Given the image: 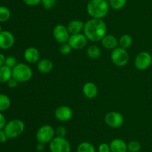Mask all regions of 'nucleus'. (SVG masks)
Returning <instances> with one entry per match:
<instances>
[{
    "mask_svg": "<svg viewBox=\"0 0 152 152\" xmlns=\"http://www.w3.org/2000/svg\"><path fill=\"white\" fill-rule=\"evenodd\" d=\"M101 43L105 49L114 50V49L118 47L119 40H117L115 36L112 35V34H106L102 39Z\"/></svg>",
    "mask_w": 152,
    "mask_h": 152,
    "instance_id": "nucleus-16",
    "label": "nucleus"
},
{
    "mask_svg": "<svg viewBox=\"0 0 152 152\" xmlns=\"http://www.w3.org/2000/svg\"><path fill=\"white\" fill-rule=\"evenodd\" d=\"M98 152H111L110 145L107 143H102L98 147Z\"/></svg>",
    "mask_w": 152,
    "mask_h": 152,
    "instance_id": "nucleus-32",
    "label": "nucleus"
},
{
    "mask_svg": "<svg viewBox=\"0 0 152 152\" xmlns=\"http://www.w3.org/2000/svg\"><path fill=\"white\" fill-rule=\"evenodd\" d=\"M8 139H14L19 137L23 133L25 130V124L20 119H13L7 123H6L4 128Z\"/></svg>",
    "mask_w": 152,
    "mask_h": 152,
    "instance_id": "nucleus-4",
    "label": "nucleus"
},
{
    "mask_svg": "<svg viewBox=\"0 0 152 152\" xmlns=\"http://www.w3.org/2000/svg\"><path fill=\"white\" fill-rule=\"evenodd\" d=\"M12 69L7 66L4 65L0 67V83H7L12 78Z\"/></svg>",
    "mask_w": 152,
    "mask_h": 152,
    "instance_id": "nucleus-20",
    "label": "nucleus"
},
{
    "mask_svg": "<svg viewBox=\"0 0 152 152\" xmlns=\"http://www.w3.org/2000/svg\"><path fill=\"white\" fill-rule=\"evenodd\" d=\"M152 63V56L147 52H141L137 55L134 60V65L137 69L143 71L150 67Z\"/></svg>",
    "mask_w": 152,
    "mask_h": 152,
    "instance_id": "nucleus-9",
    "label": "nucleus"
},
{
    "mask_svg": "<svg viewBox=\"0 0 152 152\" xmlns=\"http://www.w3.org/2000/svg\"><path fill=\"white\" fill-rule=\"evenodd\" d=\"M77 152H96L95 148L88 142H83L79 144Z\"/></svg>",
    "mask_w": 152,
    "mask_h": 152,
    "instance_id": "nucleus-23",
    "label": "nucleus"
},
{
    "mask_svg": "<svg viewBox=\"0 0 152 152\" xmlns=\"http://www.w3.org/2000/svg\"><path fill=\"white\" fill-rule=\"evenodd\" d=\"M24 58L29 63H35L40 60L39 51L35 47L30 46L24 52Z\"/></svg>",
    "mask_w": 152,
    "mask_h": 152,
    "instance_id": "nucleus-14",
    "label": "nucleus"
},
{
    "mask_svg": "<svg viewBox=\"0 0 152 152\" xmlns=\"http://www.w3.org/2000/svg\"><path fill=\"white\" fill-rule=\"evenodd\" d=\"M18 83H19V82H18L16 79L12 77V78H10V80L7 81V86H8L10 88H15L17 86Z\"/></svg>",
    "mask_w": 152,
    "mask_h": 152,
    "instance_id": "nucleus-34",
    "label": "nucleus"
},
{
    "mask_svg": "<svg viewBox=\"0 0 152 152\" xmlns=\"http://www.w3.org/2000/svg\"><path fill=\"white\" fill-rule=\"evenodd\" d=\"M84 25L85 23L83 21L80 20V19H74L68 23L67 28H68L70 34H80L84 29Z\"/></svg>",
    "mask_w": 152,
    "mask_h": 152,
    "instance_id": "nucleus-18",
    "label": "nucleus"
},
{
    "mask_svg": "<svg viewBox=\"0 0 152 152\" xmlns=\"http://www.w3.org/2000/svg\"><path fill=\"white\" fill-rule=\"evenodd\" d=\"M88 40L84 34L80 33V34H71L68 43L73 49L80 50L87 46Z\"/></svg>",
    "mask_w": 152,
    "mask_h": 152,
    "instance_id": "nucleus-11",
    "label": "nucleus"
},
{
    "mask_svg": "<svg viewBox=\"0 0 152 152\" xmlns=\"http://www.w3.org/2000/svg\"><path fill=\"white\" fill-rule=\"evenodd\" d=\"M132 43H133V39L129 34H124V35L121 36L119 40L120 47L126 49V50L132 46Z\"/></svg>",
    "mask_w": 152,
    "mask_h": 152,
    "instance_id": "nucleus-21",
    "label": "nucleus"
},
{
    "mask_svg": "<svg viewBox=\"0 0 152 152\" xmlns=\"http://www.w3.org/2000/svg\"><path fill=\"white\" fill-rule=\"evenodd\" d=\"M109 3L106 0H90L88 2L87 12L93 19H103L109 11Z\"/></svg>",
    "mask_w": 152,
    "mask_h": 152,
    "instance_id": "nucleus-2",
    "label": "nucleus"
},
{
    "mask_svg": "<svg viewBox=\"0 0 152 152\" xmlns=\"http://www.w3.org/2000/svg\"><path fill=\"white\" fill-rule=\"evenodd\" d=\"M49 149L50 152H71V147L65 137H55L49 143Z\"/></svg>",
    "mask_w": 152,
    "mask_h": 152,
    "instance_id": "nucleus-7",
    "label": "nucleus"
},
{
    "mask_svg": "<svg viewBox=\"0 0 152 152\" xmlns=\"http://www.w3.org/2000/svg\"><path fill=\"white\" fill-rule=\"evenodd\" d=\"M11 101L10 98L4 94H0V112L5 111L10 107Z\"/></svg>",
    "mask_w": 152,
    "mask_h": 152,
    "instance_id": "nucleus-24",
    "label": "nucleus"
},
{
    "mask_svg": "<svg viewBox=\"0 0 152 152\" xmlns=\"http://www.w3.org/2000/svg\"><path fill=\"white\" fill-rule=\"evenodd\" d=\"M111 61L117 66H125L129 61V54L127 50L118 46L112 50L111 54Z\"/></svg>",
    "mask_w": 152,
    "mask_h": 152,
    "instance_id": "nucleus-5",
    "label": "nucleus"
},
{
    "mask_svg": "<svg viewBox=\"0 0 152 152\" xmlns=\"http://www.w3.org/2000/svg\"><path fill=\"white\" fill-rule=\"evenodd\" d=\"M83 92L86 98L93 99L98 94V88L93 82H87L83 86Z\"/></svg>",
    "mask_w": 152,
    "mask_h": 152,
    "instance_id": "nucleus-15",
    "label": "nucleus"
},
{
    "mask_svg": "<svg viewBox=\"0 0 152 152\" xmlns=\"http://www.w3.org/2000/svg\"><path fill=\"white\" fill-rule=\"evenodd\" d=\"M24 2L28 6H36V5H38L39 4H40L42 1V0H23Z\"/></svg>",
    "mask_w": 152,
    "mask_h": 152,
    "instance_id": "nucleus-33",
    "label": "nucleus"
},
{
    "mask_svg": "<svg viewBox=\"0 0 152 152\" xmlns=\"http://www.w3.org/2000/svg\"><path fill=\"white\" fill-rule=\"evenodd\" d=\"M111 152H127V144L121 139H114L109 144Z\"/></svg>",
    "mask_w": 152,
    "mask_h": 152,
    "instance_id": "nucleus-17",
    "label": "nucleus"
},
{
    "mask_svg": "<svg viewBox=\"0 0 152 152\" xmlns=\"http://www.w3.org/2000/svg\"><path fill=\"white\" fill-rule=\"evenodd\" d=\"M45 144H43V143H41V142L37 143V146H36V149H37V151L42 152L43 151L45 150Z\"/></svg>",
    "mask_w": 152,
    "mask_h": 152,
    "instance_id": "nucleus-37",
    "label": "nucleus"
},
{
    "mask_svg": "<svg viewBox=\"0 0 152 152\" xmlns=\"http://www.w3.org/2000/svg\"><path fill=\"white\" fill-rule=\"evenodd\" d=\"M53 68V61L48 58H43L39 61L37 63V69L42 73H48L51 72Z\"/></svg>",
    "mask_w": 152,
    "mask_h": 152,
    "instance_id": "nucleus-19",
    "label": "nucleus"
},
{
    "mask_svg": "<svg viewBox=\"0 0 152 152\" xmlns=\"http://www.w3.org/2000/svg\"><path fill=\"white\" fill-rule=\"evenodd\" d=\"M4 65L7 66V67L13 69L16 65H17V61H16V58L13 56H8L6 58L5 60V63Z\"/></svg>",
    "mask_w": 152,
    "mask_h": 152,
    "instance_id": "nucleus-29",
    "label": "nucleus"
},
{
    "mask_svg": "<svg viewBox=\"0 0 152 152\" xmlns=\"http://www.w3.org/2000/svg\"><path fill=\"white\" fill-rule=\"evenodd\" d=\"M128 151L139 152L141 149V144L137 140H132L127 144Z\"/></svg>",
    "mask_w": 152,
    "mask_h": 152,
    "instance_id": "nucleus-27",
    "label": "nucleus"
},
{
    "mask_svg": "<svg viewBox=\"0 0 152 152\" xmlns=\"http://www.w3.org/2000/svg\"><path fill=\"white\" fill-rule=\"evenodd\" d=\"M67 134L66 128L63 126H59L55 130V135L56 137H65Z\"/></svg>",
    "mask_w": 152,
    "mask_h": 152,
    "instance_id": "nucleus-31",
    "label": "nucleus"
},
{
    "mask_svg": "<svg viewBox=\"0 0 152 152\" xmlns=\"http://www.w3.org/2000/svg\"><path fill=\"white\" fill-rule=\"evenodd\" d=\"M72 49H73L70 46L69 43H63V44H61V46L59 47V52L62 55H68L69 54H71Z\"/></svg>",
    "mask_w": 152,
    "mask_h": 152,
    "instance_id": "nucleus-28",
    "label": "nucleus"
},
{
    "mask_svg": "<svg viewBox=\"0 0 152 152\" xmlns=\"http://www.w3.org/2000/svg\"><path fill=\"white\" fill-rule=\"evenodd\" d=\"M83 34L91 42H99L106 35L107 26L102 19H93L85 22Z\"/></svg>",
    "mask_w": 152,
    "mask_h": 152,
    "instance_id": "nucleus-1",
    "label": "nucleus"
},
{
    "mask_svg": "<svg viewBox=\"0 0 152 152\" xmlns=\"http://www.w3.org/2000/svg\"><path fill=\"white\" fill-rule=\"evenodd\" d=\"M109 5L114 10H120L126 6L127 0H109Z\"/></svg>",
    "mask_w": 152,
    "mask_h": 152,
    "instance_id": "nucleus-26",
    "label": "nucleus"
},
{
    "mask_svg": "<svg viewBox=\"0 0 152 152\" xmlns=\"http://www.w3.org/2000/svg\"><path fill=\"white\" fill-rule=\"evenodd\" d=\"M15 38L13 34L8 31L0 32V49H9L13 46Z\"/></svg>",
    "mask_w": 152,
    "mask_h": 152,
    "instance_id": "nucleus-13",
    "label": "nucleus"
},
{
    "mask_svg": "<svg viewBox=\"0 0 152 152\" xmlns=\"http://www.w3.org/2000/svg\"><path fill=\"white\" fill-rule=\"evenodd\" d=\"M6 123H7V122H6L5 117H4V115L0 112V130L4 129Z\"/></svg>",
    "mask_w": 152,
    "mask_h": 152,
    "instance_id": "nucleus-35",
    "label": "nucleus"
},
{
    "mask_svg": "<svg viewBox=\"0 0 152 152\" xmlns=\"http://www.w3.org/2000/svg\"><path fill=\"white\" fill-rule=\"evenodd\" d=\"M33 76L32 69L28 64L20 63L12 69V77L19 83L27 82L31 79Z\"/></svg>",
    "mask_w": 152,
    "mask_h": 152,
    "instance_id": "nucleus-3",
    "label": "nucleus"
},
{
    "mask_svg": "<svg viewBox=\"0 0 152 152\" xmlns=\"http://www.w3.org/2000/svg\"><path fill=\"white\" fill-rule=\"evenodd\" d=\"M53 36L58 43L63 44V43H68L71 34L67 27L62 24H58L53 28Z\"/></svg>",
    "mask_w": 152,
    "mask_h": 152,
    "instance_id": "nucleus-10",
    "label": "nucleus"
},
{
    "mask_svg": "<svg viewBox=\"0 0 152 152\" xmlns=\"http://www.w3.org/2000/svg\"><path fill=\"white\" fill-rule=\"evenodd\" d=\"M101 50L97 46L91 45L87 49V55L91 59H98L101 56Z\"/></svg>",
    "mask_w": 152,
    "mask_h": 152,
    "instance_id": "nucleus-22",
    "label": "nucleus"
},
{
    "mask_svg": "<svg viewBox=\"0 0 152 152\" xmlns=\"http://www.w3.org/2000/svg\"><path fill=\"white\" fill-rule=\"evenodd\" d=\"M105 122L108 126L112 128H120L124 123V117L119 112L111 111L105 116Z\"/></svg>",
    "mask_w": 152,
    "mask_h": 152,
    "instance_id": "nucleus-8",
    "label": "nucleus"
},
{
    "mask_svg": "<svg viewBox=\"0 0 152 152\" xmlns=\"http://www.w3.org/2000/svg\"><path fill=\"white\" fill-rule=\"evenodd\" d=\"M7 137L6 135L5 132L4 131V130H0V143H4L7 141Z\"/></svg>",
    "mask_w": 152,
    "mask_h": 152,
    "instance_id": "nucleus-36",
    "label": "nucleus"
},
{
    "mask_svg": "<svg viewBox=\"0 0 152 152\" xmlns=\"http://www.w3.org/2000/svg\"><path fill=\"white\" fill-rule=\"evenodd\" d=\"M55 137V130L53 127L48 125H45L40 127L36 134V138L38 142L47 144Z\"/></svg>",
    "mask_w": 152,
    "mask_h": 152,
    "instance_id": "nucleus-6",
    "label": "nucleus"
},
{
    "mask_svg": "<svg viewBox=\"0 0 152 152\" xmlns=\"http://www.w3.org/2000/svg\"><path fill=\"white\" fill-rule=\"evenodd\" d=\"M1 31H2V28H1V26L0 25V32H1Z\"/></svg>",
    "mask_w": 152,
    "mask_h": 152,
    "instance_id": "nucleus-39",
    "label": "nucleus"
},
{
    "mask_svg": "<svg viewBox=\"0 0 152 152\" xmlns=\"http://www.w3.org/2000/svg\"><path fill=\"white\" fill-rule=\"evenodd\" d=\"M54 116L58 121L67 122V121H69L72 118L73 110L68 106H59L55 110Z\"/></svg>",
    "mask_w": 152,
    "mask_h": 152,
    "instance_id": "nucleus-12",
    "label": "nucleus"
},
{
    "mask_svg": "<svg viewBox=\"0 0 152 152\" xmlns=\"http://www.w3.org/2000/svg\"><path fill=\"white\" fill-rule=\"evenodd\" d=\"M11 16L9 8L5 6H0V22H4L8 20Z\"/></svg>",
    "mask_w": 152,
    "mask_h": 152,
    "instance_id": "nucleus-25",
    "label": "nucleus"
},
{
    "mask_svg": "<svg viewBox=\"0 0 152 152\" xmlns=\"http://www.w3.org/2000/svg\"><path fill=\"white\" fill-rule=\"evenodd\" d=\"M41 3L45 9L50 10L56 4V0H42Z\"/></svg>",
    "mask_w": 152,
    "mask_h": 152,
    "instance_id": "nucleus-30",
    "label": "nucleus"
},
{
    "mask_svg": "<svg viewBox=\"0 0 152 152\" xmlns=\"http://www.w3.org/2000/svg\"><path fill=\"white\" fill-rule=\"evenodd\" d=\"M5 56L4 55H2V54H0V67L4 65V63H5Z\"/></svg>",
    "mask_w": 152,
    "mask_h": 152,
    "instance_id": "nucleus-38",
    "label": "nucleus"
}]
</instances>
